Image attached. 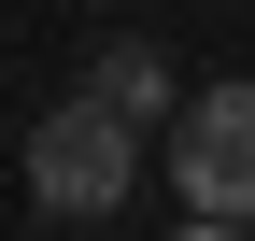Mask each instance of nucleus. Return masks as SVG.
Masks as SVG:
<instances>
[{
  "mask_svg": "<svg viewBox=\"0 0 255 241\" xmlns=\"http://www.w3.org/2000/svg\"><path fill=\"white\" fill-rule=\"evenodd\" d=\"M170 199L199 227H241L255 213V85H199L170 114Z\"/></svg>",
  "mask_w": 255,
  "mask_h": 241,
  "instance_id": "f03ea898",
  "label": "nucleus"
},
{
  "mask_svg": "<svg viewBox=\"0 0 255 241\" xmlns=\"http://www.w3.org/2000/svg\"><path fill=\"white\" fill-rule=\"evenodd\" d=\"M128 185H142V114H114L100 85H71V100L28 128V213H57V227H100Z\"/></svg>",
  "mask_w": 255,
  "mask_h": 241,
  "instance_id": "f257e3e1",
  "label": "nucleus"
},
{
  "mask_svg": "<svg viewBox=\"0 0 255 241\" xmlns=\"http://www.w3.org/2000/svg\"><path fill=\"white\" fill-rule=\"evenodd\" d=\"M85 85H100L114 114H142V128H170V114H184V85H170V57H156V43H100V57H85Z\"/></svg>",
  "mask_w": 255,
  "mask_h": 241,
  "instance_id": "7ed1b4c3",
  "label": "nucleus"
}]
</instances>
